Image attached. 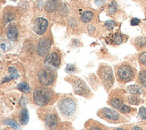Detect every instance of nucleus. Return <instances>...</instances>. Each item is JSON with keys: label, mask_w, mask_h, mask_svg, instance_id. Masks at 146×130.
I'll return each mask as SVG.
<instances>
[{"label": "nucleus", "mask_w": 146, "mask_h": 130, "mask_svg": "<svg viewBox=\"0 0 146 130\" xmlns=\"http://www.w3.org/2000/svg\"><path fill=\"white\" fill-rule=\"evenodd\" d=\"M52 98V93L45 88H37L34 90L33 99L37 105L44 106L48 104Z\"/></svg>", "instance_id": "f257e3e1"}, {"label": "nucleus", "mask_w": 146, "mask_h": 130, "mask_svg": "<svg viewBox=\"0 0 146 130\" xmlns=\"http://www.w3.org/2000/svg\"><path fill=\"white\" fill-rule=\"evenodd\" d=\"M58 107L62 114H64L65 116H71L75 111L76 104L73 99L66 98L59 102Z\"/></svg>", "instance_id": "f03ea898"}, {"label": "nucleus", "mask_w": 146, "mask_h": 130, "mask_svg": "<svg viewBox=\"0 0 146 130\" xmlns=\"http://www.w3.org/2000/svg\"><path fill=\"white\" fill-rule=\"evenodd\" d=\"M55 77H56L55 72L52 69H49V68L43 69L38 74L39 82L44 86H48L51 83H53Z\"/></svg>", "instance_id": "7ed1b4c3"}, {"label": "nucleus", "mask_w": 146, "mask_h": 130, "mask_svg": "<svg viewBox=\"0 0 146 130\" xmlns=\"http://www.w3.org/2000/svg\"><path fill=\"white\" fill-rule=\"evenodd\" d=\"M117 75L121 81L128 82L134 77V71L129 66H122L117 70Z\"/></svg>", "instance_id": "20e7f679"}, {"label": "nucleus", "mask_w": 146, "mask_h": 130, "mask_svg": "<svg viewBox=\"0 0 146 130\" xmlns=\"http://www.w3.org/2000/svg\"><path fill=\"white\" fill-rule=\"evenodd\" d=\"M44 63H45V66L49 69L58 68L60 65V57L58 56V53L53 52V53H50L49 55L47 56Z\"/></svg>", "instance_id": "39448f33"}, {"label": "nucleus", "mask_w": 146, "mask_h": 130, "mask_svg": "<svg viewBox=\"0 0 146 130\" xmlns=\"http://www.w3.org/2000/svg\"><path fill=\"white\" fill-rule=\"evenodd\" d=\"M48 25V22L45 18H41V17L37 18L33 24V30L37 34L41 35L46 31Z\"/></svg>", "instance_id": "423d86ee"}, {"label": "nucleus", "mask_w": 146, "mask_h": 130, "mask_svg": "<svg viewBox=\"0 0 146 130\" xmlns=\"http://www.w3.org/2000/svg\"><path fill=\"white\" fill-rule=\"evenodd\" d=\"M50 47H51V41L49 39H42L38 44V54L40 56H45L48 52Z\"/></svg>", "instance_id": "0eeeda50"}, {"label": "nucleus", "mask_w": 146, "mask_h": 130, "mask_svg": "<svg viewBox=\"0 0 146 130\" xmlns=\"http://www.w3.org/2000/svg\"><path fill=\"white\" fill-rule=\"evenodd\" d=\"M101 78H102L104 83L107 86H110L111 84H113V74L110 67H105L102 68V71H101Z\"/></svg>", "instance_id": "6e6552de"}, {"label": "nucleus", "mask_w": 146, "mask_h": 130, "mask_svg": "<svg viewBox=\"0 0 146 130\" xmlns=\"http://www.w3.org/2000/svg\"><path fill=\"white\" fill-rule=\"evenodd\" d=\"M74 92L79 94V95H84V93H88L89 91H88V88L86 86V84L81 81L80 79H77L74 81Z\"/></svg>", "instance_id": "1a4fd4ad"}, {"label": "nucleus", "mask_w": 146, "mask_h": 130, "mask_svg": "<svg viewBox=\"0 0 146 130\" xmlns=\"http://www.w3.org/2000/svg\"><path fill=\"white\" fill-rule=\"evenodd\" d=\"M110 104L112 105V107H114L115 109H117L118 110H120L123 113H128L130 112V107H128L127 105L124 104L121 101L118 99H113L110 101Z\"/></svg>", "instance_id": "9d476101"}, {"label": "nucleus", "mask_w": 146, "mask_h": 130, "mask_svg": "<svg viewBox=\"0 0 146 130\" xmlns=\"http://www.w3.org/2000/svg\"><path fill=\"white\" fill-rule=\"evenodd\" d=\"M101 114L104 118L110 119V120H117L119 119V114L115 111V110L110 109H103Z\"/></svg>", "instance_id": "9b49d317"}, {"label": "nucleus", "mask_w": 146, "mask_h": 130, "mask_svg": "<svg viewBox=\"0 0 146 130\" xmlns=\"http://www.w3.org/2000/svg\"><path fill=\"white\" fill-rule=\"evenodd\" d=\"M58 6H59V0H47L45 9L49 13H53L56 10H58Z\"/></svg>", "instance_id": "f8f14e48"}, {"label": "nucleus", "mask_w": 146, "mask_h": 130, "mask_svg": "<svg viewBox=\"0 0 146 130\" xmlns=\"http://www.w3.org/2000/svg\"><path fill=\"white\" fill-rule=\"evenodd\" d=\"M46 125L48 128L54 129L58 125V118L54 114H50L46 118Z\"/></svg>", "instance_id": "ddd939ff"}, {"label": "nucleus", "mask_w": 146, "mask_h": 130, "mask_svg": "<svg viewBox=\"0 0 146 130\" xmlns=\"http://www.w3.org/2000/svg\"><path fill=\"white\" fill-rule=\"evenodd\" d=\"M17 36H18L17 27H15V26H11V27L9 28V30H8V31H7L8 39L12 41H16Z\"/></svg>", "instance_id": "4468645a"}, {"label": "nucleus", "mask_w": 146, "mask_h": 130, "mask_svg": "<svg viewBox=\"0 0 146 130\" xmlns=\"http://www.w3.org/2000/svg\"><path fill=\"white\" fill-rule=\"evenodd\" d=\"M29 121V113H28V110L26 108H23L21 111V115H20V122L22 124L25 125L27 124Z\"/></svg>", "instance_id": "2eb2a0df"}, {"label": "nucleus", "mask_w": 146, "mask_h": 130, "mask_svg": "<svg viewBox=\"0 0 146 130\" xmlns=\"http://www.w3.org/2000/svg\"><path fill=\"white\" fill-rule=\"evenodd\" d=\"M82 21L84 23H89L92 21V19L93 18V13L90 11H86L84 14L82 15Z\"/></svg>", "instance_id": "dca6fc26"}, {"label": "nucleus", "mask_w": 146, "mask_h": 130, "mask_svg": "<svg viewBox=\"0 0 146 130\" xmlns=\"http://www.w3.org/2000/svg\"><path fill=\"white\" fill-rule=\"evenodd\" d=\"M17 89L20 90L21 92H23V93H30V87L28 84L24 83H19L17 85Z\"/></svg>", "instance_id": "f3484780"}, {"label": "nucleus", "mask_w": 146, "mask_h": 130, "mask_svg": "<svg viewBox=\"0 0 146 130\" xmlns=\"http://www.w3.org/2000/svg\"><path fill=\"white\" fill-rule=\"evenodd\" d=\"M4 123H5V125H8L10 127H12L13 128H15V129H19V128H20L19 125L17 124V123L14 119H5L4 121Z\"/></svg>", "instance_id": "a211bd4d"}, {"label": "nucleus", "mask_w": 146, "mask_h": 130, "mask_svg": "<svg viewBox=\"0 0 146 130\" xmlns=\"http://www.w3.org/2000/svg\"><path fill=\"white\" fill-rule=\"evenodd\" d=\"M128 91L132 94H140L142 93L140 87H138L137 85H131V86H129Z\"/></svg>", "instance_id": "6ab92c4d"}, {"label": "nucleus", "mask_w": 146, "mask_h": 130, "mask_svg": "<svg viewBox=\"0 0 146 130\" xmlns=\"http://www.w3.org/2000/svg\"><path fill=\"white\" fill-rule=\"evenodd\" d=\"M139 80L144 87H146V70H143L139 75Z\"/></svg>", "instance_id": "aec40b11"}, {"label": "nucleus", "mask_w": 146, "mask_h": 130, "mask_svg": "<svg viewBox=\"0 0 146 130\" xmlns=\"http://www.w3.org/2000/svg\"><path fill=\"white\" fill-rule=\"evenodd\" d=\"M8 71H9V73H10V76L13 78V79H17V78L19 77L17 70L15 67H9Z\"/></svg>", "instance_id": "412c9836"}, {"label": "nucleus", "mask_w": 146, "mask_h": 130, "mask_svg": "<svg viewBox=\"0 0 146 130\" xmlns=\"http://www.w3.org/2000/svg\"><path fill=\"white\" fill-rule=\"evenodd\" d=\"M113 40H114V42H115L116 44H121L122 41H123V37H122L121 34L117 33V34H115V36H114Z\"/></svg>", "instance_id": "4be33fe9"}, {"label": "nucleus", "mask_w": 146, "mask_h": 130, "mask_svg": "<svg viewBox=\"0 0 146 130\" xmlns=\"http://www.w3.org/2000/svg\"><path fill=\"white\" fill-rule=\"evenodd\" d=\"M105 26L108 30H112L116 26V23L113 21H108L105 23Z\"/></svg>", "instance_id": "5701e85b"}, {"label": "nucleus", "mask_w": 146, "mask_h": 130, "mask_svg": "<svg viewBox=\"0 0 146 130\" xmlns=\"http://www.w3.org/2000/svg\"><path fill=\"white\" fill-rule=\"evenodd\" d=\"M139 61L141 62V64L146 66V52H143V53L139 56Z\"/></svg>", "instance_id": "b1692460"}, {"label": "nucleus", "mask_w": 146, "mask_h": 130, "mask_svg": "<svg viewBox=\"0 0 146 130\" xmlns=\"http://www.w3.org/2000/svg\"><path fill=\"white\" fill-rule=\"evenodd\" d=\"M139 116H140V118L142 119H146V109L144 107H142L140 110H139Z\"/></svg>", "instance_id": "393cba45"}, {"label": "nucleus", "mask_w": 146, "mask_h": 130, "mask_svg": "<svg viewBox=\"0 0 146 130\" xmlns=\"http://www.w3.org/2000/svg\"><path fill=\"white\" fill-rule=\"evenodd\" d=\"M116 10H117V5H116L115 2H113V3L110 5V6L109 12H110V14H114V13L116 12Z\"/></svg>", "instance_id": "a878e982"}, {"label": "nucleus", "mask_w": 146, "mask_h": 130, "mask_svg": "<svg viewBox=\"0 0 146 130\" xmlns=\"http://www.w3.org/2000/svg\"><path fill=\"white\" fill-rule=\"evenodd\" d=\"M140 23V20H139L138 18H134L131 20V25L132 26H135V25H138Z\"/></svg>", "instance_id": "bb28decb"}, {"label": "nucleus", "mask_w": 146, "mask_h": 130, "mask_svg": "<svg viewBox=\"0 0 146 130\" xmlns=\"http://www.w3.org/2000/svg\"><path fill=\"white\" fill-rule=\"evenodd\" d=\"M106 0H95V3H96L97 5H101L105 3Z\"/></svg>", "instance_id": "cd10ccee"}, {"label": "nucleus", "mask_w": 146, "mask_h": 130, "mask_svg": "<svg viewBox=\"0 0 146 130\" xmlns=\"http://www.w3.org/2000/svg\"><path fill=\"white\" fill-rule=\"evenodd\" d=\"M74 67L73 65H68L67 67H66V71H71V70H74Z\"/></svg>", "instance_id": "c85d7f7f"}, {"label": "nucleus", "mask_w": 146, "mask_h": 130, "mask_svg": "<svg viewBox=\"0 0 146 130\" xmlns=\"http://www.w3.org/2000/svg\"><path fill=\"white\" fill-rule=\"evenodd\" d=\"M137 101V99H135V98H129V102L130 103H135V104H138L136 101Z\"/></svg>", "instance_id": "c756f323"}, {"label": "nucleus", "mask_w": 146, "mask_h": 130, "mask_svg": "<svg viewBox=\"0 0 146 130\" xmlns=\"http://www.w3.org/2000/svg\"><path fill=\"white\" fill-rule=\"evenodd\" d=\"M90 130H101V129L99 128V127H92L90 128Z\"/></svg>", "instance_id": "7c9ffc66"}, {"label": "nucleus", "mask_w": 146, "mask_h": 130, "mask_svg": "<svg viewBox=\"0 0 146 130\" xmlns=\"http://www.w3.org/2000/svg\"><path fill=\"white\" fill-rule=\"evenodd\" d=\"M132 130H142V129L139 127H134L132 128Z\"/></svg>", "instance_id": "2f4dec72"}, {"label": "nucleus", "mask_w": 146, "mask_h": 130, "mask_svg": "<svg viewBox=\"0 0 146 130\" xmlns=\"http://www.w3.org/2000/svg\"><path fill=\"white\" fill-rule=\"evenodd\" d=\"M1 47H2V49H5V44H2V45H1Z\"/></svg>", "instance_id": "473e14b6"}, {"label": "nucleus", "mask_w": 146, "mask_h": 130, "mask_svg": "<svg viewBox=\"0 0 146 130\" xmlns=\"http://www.w3.org/2000/svg\"><path fill=\"white\" fill-rule=\"evenodd\" d=\"M117 130H125V129H123V128H117Z\"/></svg>", "instance_id": "72a5a7b5"}]
</instances>
